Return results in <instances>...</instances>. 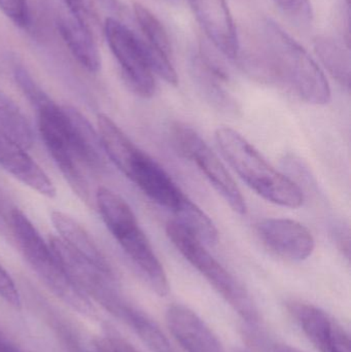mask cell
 I'll return each instance as SVG.
<instances>
[{"label": "cell", "instance_id": "obj_1", "mask_svg": "<svg viewBox=\"0 0 351 352\" xmlns=\"http://www.w3.org/2000/svg\"><path fill=\"white\" fill-rule=\"evenodd\" d=\"M237 62L249 76L282 87L309 104L325 105L331 100L329 82L317 62L275 22L266 20L261 45L239 53Z\"/></svg>", "mask_w": 351, "mask_h": 352}, {"label": "cell", "instance_id": "obj_2", "mask_svg": "<svg viewBox=\"0 0 351 352\" xmlns=\"http://www.w3.org/2000/svg\"><path fill=\"white\" fill-rule=\"evenodd\" d=\"M214 138L227 162L262 198L288 208H298L303 204L302 188L271 166L238 132L228 127L218 128Z\"/></svg>", "mask_w": 351, "mask_h": 352}, {"label": "cell", "instance_id": "obj_3", "mask_svg": "<svg viewBox=\"0 0 351 352\" xmlns=\"http://www.w3.org/2000/svg\"><path fill=\"white\" fill-rule=\"evenodd\" d=\"M95 202L101 219L122 250L152 291L160 297H165L169 293L166 272L130 205L123 197L105 186L95 192Z\"/></svg>", "mask_w": 351, "mask_h": 352}, {"label": "cell", "instance_id": "obj_4", "mask_svg": "<svg viewBox=\"0 0 351 352\" xmlns=\"http://www.w3.org/2000/svg\"><path fill=\"white\" fill-rule=\"evenodd\" d=\"M10 228L29 266L45 287L78 314L94 316L90 298L72 281L52 250L49 241L43 239L32 221L20 209L10 210Z\"/></svg>", "mask_w": 351, "mask_h": 352}, {"label": "cell", "instance_id": "obj_5", "mask_svg": "<svg viewBox=\"0 0 351 352\" xmlns=\"http://www.w3.org/2000/svg\"><path fill=\"white\" fill-rule=\"evenodd\" d=\"M166 234L181 256L249 326H259V310L247 289L210 254L202 241L177 221H168Z\"/></svg>", "mask_w": 351, "mask_h": 352}, {"label": "cell", "instance_id": "obj_6", "mask_svg": "<svg viewBox=\"0 0 351 352\" xmlns=\"http://www.w3.org/2000/svg\"><path fill=\"white\" fill-rule=\"evenodd\" d=\"M35 109L39 135L49 156L74 192L84 201L90 200V186L86 175L89 169L72 138L63 107L49 97Z\"/></svg>", "mask_w": 351, "mask_h": 352}, {"label": "cell", "instance_id": "obj_7", "mask_svg": "<svg viewBox=\"0 0 351 352\" xmlns=\"http://www.w3.org/2000/svg\"><path fill=\"white\" fill-rule=\"evenodd\" d=\"M126 176L160 206L170 210L185 227L195 223L202 211L173 182L168 173L148 155L138 151Z\"/></svg>", "mask_w": 351, "mask_h": 352}, {"label": "cell", "instance_id": "obj_8", "mask_svg": "<svg viewBox=\"0 0 351 352\" xmlns=\"http://www.w3.org/2000/svg\"><path fill=\"white\" fill-rule=\"evenodd\" d=\"M103 35L132 92L142 98L152 97L156 92V82L146 59L144 39L125 23L113 18L105 20Z\"/></svg>", "mask_w": 351, "mask_h": 352}, {"label": "cell", "instance_id": "obj_9", "mask_svg": "<svg viewBox=\"0 0 351 352\" xmlns=\"http://www.w3.org/2000/svg\"><path fill=\"white\" fill-rule=\"evenodd\" d=\"M171 133L179 152L205 175L232 210L238 214H245L247 204L240 190L203 138L193 128L181 123L172 126Z\"/></svg>", "mask_w": 351, "mask_h": 352}, {"label": "cell", "instance_id": "obj_10", "mask_svg": "<svg viewBox=\"0 0 351 352\" xmlns=\"http://www.w3.org/2000/svg\"><path fill=\"white\" fill-rule=\"evenodd\" d=\"M286 309L317 351L350 352V334L327 312L300 301L288 302Z\"/></svg>", "mask_w": 351, "mask_h": 352}, {"label": "cell", "instance_id": "obj_11", "mask_svg": "<svg viewBox=\"0 0 351 352\" xmlns=\"http://www.w3.org/2000/svg\"><path fill=\"white\" fill-rule=\"evenodd\" d=\"M262 243L286 260H306L315 248V238L302 223L288 219H267L256 225Z\"/></svg>", "mask_w": 351, "mask_h": 352}, {"label": "cell", "instance_id": "obj_12", "mask_svg": "<svg viewBox=\"0 0 351 352\" xmlns=\"http://www.w3.org/2000/svg\"><path fill=\"white\" fill-rule=\"evenodd\" d=\"M202 30L214 47L230 59H236L240 45L226 0H187Z\"/></svg>", "mask_w": 351, "mask_h": 352}, {"label": "cell", "instance_id": "obj_13", "mask_svg": "<svg viewBox=\"0 0 351 352\" xmlns=\"http://www.w3.org/2000/svg\"><path fill=\"white\" fill-rule=\"evenodd\" d=\"M171 335L187 352H226L212 329L193 310L181 304L166 311Z\"/></svg>", "mask_w": 351, "mask_h": 352}, {"label": "cell", "instance_id": "obj_14", "mask_svg": "<svg viewBox=\"0 0 351 352\" xmlns=\"http://www.w3.org/2000/svg\"><path fill=\"white\" fill-rule=\"evenodd\" d=\"M0 166L12 177L47 198L57 194L55 184L24 146L0 131Z\"/></svg>", "mask_w": 351, "mask_h": 352}, {"label": "cell", "instance_id": "obj_15", "mask_svg": "<svg viewBox=\"0 0 351 352\" xmlns=\"http://www.w3.org/2000/svg\"><path fill=\"white\" fill-rule=\"evenodd\" d=\"M190 72L198 90L212 107L228 115L238 113L237 101L225 88L226 72L212 58L202 53L192 54Z\"/></svg>", "mask_w": 351, "mask_h": 352}, {"label": "cell", "instance_id": "obj_16", "mask_svg": "<svg viewBox=\"0 0 351 352\" xmlns=\"http://www.w3.org/2000/svg\"><path fill=\"white\" fill-rule=\"evenodd\" d=\"M54 20L62 41L76 61L89 72H98L101 68V55L92 31L64 6L55 8Z\"/></svg>", "mask_w": 351, "mask_h": 352}, {"label": "cell", "instance_id": "obj_17", "mask_svg": "<svg viewBox=\"0 0 351 352\" xmlns=\"http://www.w3.org/2000/svg\"><path fill=\"white\" fill-rule=\"evenodd\" d=\"M51 221L57 231L58 237L70 248L105 272L113 273L106 256L82 223L62 211H53Z\"/></svg>", "mask_w": 351, "mask_h": 352}, {"label": "cell", "instance_id": "obj_18", "mask_svg": "<svg viewBox=\"0 0 351 352\" xmlns=\"http://www.w3.org/2000/svg\"><path fill=\"white\" fill-rule=\"evenodd\" d=\"M69 123L72 138L89 170L103 173L107 169L106 154L103 150L98 130L91 125L90 121L73 107H63Z\"/></svg>", "mask_w": 351, "mask_h": 352}, {"label": "cell", "instance_id": "obj_19", "mask_svg": "<svg viewBox=\"0 0 351 352\" xmlns=\"http://www.w3.org/2000/svg\"><path fill=\"white\" fill-rule=\"evenodd\" d=\"M97 130L107 159L126 175L139 148L115 122L104 113H99L97 117Z\"/></svg>", "mask_w": 351, "mask_h": 352}, {"label": "cell", "instance_id": "obj_20", "mask_svg": "<svg viewBox=\"0 0 351 352\" xmlns=\"http://www.w3.org/2000/svg\"><path fill=\"white\" fill-rule=\"evenodd\" d=\"M313 47L329 74L344 88L350 90L351 62L350 45L343 41L327 35H317Z\"/></svg>", "mask_w": 351, "mask_h": 352}, {"label": "cell", "instance_id": "obj_21", "mask_svg": "<svg viewBox=\"0 0 351 352\" xmlns=\"http://www.w3.org/2000/svg\"><path fill=\"white\" fill-rule=\"evenodd\" d=\"M117 318L126 322L140 340L154 352H177L160 327L146 312L128 302L117 314Z\"/></svg>", "mask_w": 351, "mask_h": 352}, {"label": "cell", "instance_id": "obj_22", "mask_svg": "<svg viewBox=\"0 0 351 352\" xmlns=\"http://www.w3.org/2000/svg\"><path fill=\"white\" fill-rule=\"evenodd\" d=\"M0 131L18 142L25 148H31L34 133L18 105L0 91Z\"/></svg>", "mask_w": 351, "mask_h": 352}, {"label": "cell", "instance_id": "obj_23", "mask_svg": "<svg viewBox=\"0 0 351 352\" xmlns=\"http://www.w3.org/2000/svg\"><path fill=\"white\" fill-rule=\"evenodd\" d=\"M133 12L136 23L144 35L142 39L144 43L157 51L171 56L172 47L170 37L158 16L139 2L134 3Z\"/></svg>", "mask_w": 351, "mask_h": 352}, {"label": "cell", "instance_id": "obj_24", "mask_svg": "<svg viewBox=\"0 0 351 352\" xmlns=\"http://www.w3.org/2000/svg\"><path fill=\"white\" fill-rule=\"evenodd\" d=\"M62 3L70 14L92 31L96 38L103 35V25H101L94 0H62Z\"/></svg>", "mask_w": 351, "mask_h": 352}, {"label": "cell", "instance_id": "obj_25", "mask_svg": "<svg viewBox=\"0 0 351 352\" xmlns=\"http://www.w3.org/2000/svg\"><path fill=\"white\" fill-rule=\"evenodd\" d=\"M276 8L295 24L300 27L310 26L313 10L310 0H273Z\"/></svg>", "mask_w": 351, "mask_h": 352}, {"label": "cell", "instance_id": "obj_26", "mask_svg": "<svg viewBox=\"0 0 351 352\" xmlns=\"http://www.w3.org/2000/svg\"><path fill=\"white\" fill-rule=\"evenodd\" d=\"M0 10L20 28L31 25V12L27 0H0Z\"/></svg>", "mask_w": 351, "mask_h": 352}, {"label": "cell", "instance_id": "obj_27", "mask_svg": "<svg viewBox=\"0 0 351 352\" xmlns=\"http://www.w3.org/2000/svg\"><path fill=\"white\" fill-rule=\"evenodd\" d=\"M0 298L14 309L22 307V299L16 283L8 271L0 265Z\"/></svg>", "mask_w": 351, "mask_h": 352}, {"label": "cell", "instance_id": "obj_28", "mask_svg": "<svg viewBox=\"0 0 351 352\" xmlns=\"http://www.w3.org/2000/svg\"><path fill=\"white\" fill-rule=\"evenodd\" d=\"M94 1H96L102 10L111 14L109 18L122 21L121 19L126 14L125 6L120 0H94Z\"/></svg>", "mask_w": 351, "mask_h": 352}, {"label": "cell", "instance_id": "obj_29", "mask_svg": "<svg viewBox=\"0 0 351 352\" xmlns=\"http://www.w3.org/2000/svg\"><path fill=\"white\" fill-rule=\"evenodd\" d=\"M98 352H137L120 339H109L99 345Z\"/></svg>", "mask_w": 351, "mask_h": 352}, {"label": "cell", "instance_id": "obj_30", "mask_svg": "<svg viewBox=\"0 0 351 352\" xmlns=\"http://www.w3.org/2000/svg\"><path fill=\"white\" fill-rule=\"evenodd\" d=\"M336 243L339 246L341 252L346 254V258H350V232L344 228H338L334 233Z\"/></svg>", "mask_w": 351, "mask_h": 352}, {"label": "cell", "instance_id": "obj_31", "mask_svg": "<svg viewBox=\"0 0 351 352\" xmlns=\"http://www.w3.org/2000/svg\"><path fill=\"white\" fill-rule=\"evenodd\" d=\"M10 210H8L5 207L3 199L0 195V233H8L10 228Z\"/></svg>", "mask_w": 351, "mask_h": 352}, {"label": "cell", "instance_id": "obj_32", "mask_svg": "<svg viewBox=\"0 0 351 352\" xmlns=\"http://www.w3.org/2000/svg\"><path fill=\"white\" fill-rule=\"evenodd\" d=\"M0 352H22L0 332Z\"/></svg>", "mask_w": 351, "mask_h": 352}, {"label": "cell", "instance_id": "obj_33", "mask_svg": "<svg viewBox=\"0 0 351 352\" xmlns=\"http://www.w3.org/2000/svg\"><path fill=\"white\" fill-rule=\"evenodd\" d=\"M270 352H304L296 347L291 346L288 344H282V343H275L272 345Z\"/></svg>", "mask_w": 351, "mask_h": 352}, {"label": "cell", "instance_id": "obj_34", "mask_svg": "<svg viewBox=\"0 0 351 352\" xmlns=\"http://www.w3.org/2000/svg\"><path fill=\"white\" fill-rule=\"evenodd\" d=\"M346 4H348V6H350V0H346Z\"/></svg>", "mask_w": 351, "mask_h": 352}, {"label": "cell", "instance_id": "obj_35", "mask_svg": "<svg viewBox=\"0 0 351 352\" xmlns=\"http://www.w3.org/2000/svg\"><path fill=\"white\" fill-rule=\"evenodd\" d=\"M238 352H247V351H238Z\"/></svg>", "mask_w": 351, "mask_h": 352}]
</instances>
